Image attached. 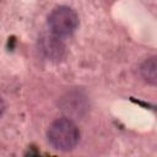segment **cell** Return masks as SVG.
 <instances>
[{
    "label": "cell",
    "mask_w": 157,
    "mask_h": 157,
    "mask_svg": "<svg viewBox=\"0 0 157 157\" xmlns=\"http://www.w3.org/2000/svg\"><path fill=\"white\" fill-rule=\"evenodd\" d=\"M47 23L49 31L60 38L71 36L78 26V16L74 9L60 5L54 7L48 15Z\"/></svg>",
    "instance_id": "obj_2"
},
{
    "label": "cell",
    "mask_w": 157,
    "mask_h": 157,
    "mask_svg": "<svg viewBox=\"0 0 157 157\" xmlns=\"http://www.w3.org/2000/svg\"><path fill=\"white\" fill-rule=\"evenodd\" d=\"M4 110H5V102H4V99H2V97L0 96V117L2 115V113H4Z\"/></svg>",
    "instance_id": "obj_5"
},
{
    "label": "cell",
    "mask_w": 157,
    "mask_h": 157,
    "mask_svg": "<svg viewBox=\"0 0 157 157\" xmlns=\"http://www.w3.org/2000/svg\"><path fill=\"white\" fill-rule=\"evenodd\" d=\"M48 142L55 150L67 152L76 147L80 140V130L77 125L69 118L55 119L47 130Z\"/></svg>",
    "instance_id": "obj_1"
},
{
    "label": "cell",
    "mask_w": 157,
    "mask_h": 157,
    "mask_svg": "<svg viewBox=\"0 0 157 157\" xmlns=\"http://www.w3.org/2000/svg\"><path fill=\"white\" fill-rule=\"evenodd\" d=\"M38 45L39 52L44 58L49 60H60L65 53V44L63 42V38L55 36L52 32L48 34H43L38 40Z\"/></svg>",
    "instance_id": "obj_3"
},
{
    "label": "cell",
    "mask_w": 157,
    "mask_h": 157,
    "mask_svg": "<svg viewBox=\"0 0 157 157\" xmlns=\"http://www.w3.org/2000/svg\"><path fill=\"white\" fill-rule=\"evenodd\" d=\"M140 75L142 78L152 86L157 83V60L156 56H151L146 59L140 66Z\"/></svg>",
    "instance_id": "obj_4"
}]
</instances>
